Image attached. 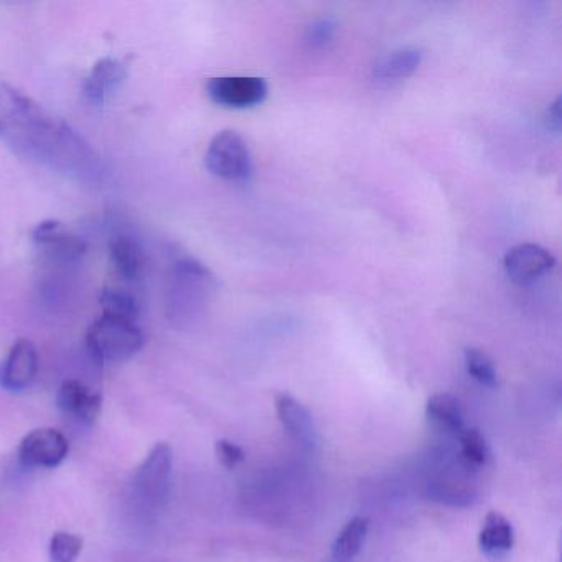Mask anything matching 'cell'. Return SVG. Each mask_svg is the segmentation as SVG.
Listing matches in <instances>:
<instances>
[{
  "instance_id": "6da1fadb",
  "label": "cell",
  "mask_w": 562,
  "mask_h": 562,
  "mask_svg": "<svg viewBox=\"0 0 562 562\" xmlns=\"http://www.w3.org/2000/svg\"><path fill=\"white\" fill-rule=\"evenodd\" d=\"M0 137L21 156L83 182H98L103 166L97 150L70 124L9 85H0Z\"/></svg>"
},
{
  "instance_id": "7a4b0ae2",
  "label": "cell",
  "mask_w": 562,
  "mask_h": 562,
  "mask_svg": "<svg viewBox=\"0 0 562 562\" xmlns=\"http://www.w3.org/2000/svg\"><path fill=\"white\" fill-rule=\"evenodd\" d=\"M215 289V276L206 266L190 256L176 259L167 285V317L176 327H190L205 314Z\"/></svg>"
},
{
  "instance_id": "3957f363",
  "label": "cell",
  "mask_w": 562,
  "mask_h": 562,
  "mask_svg": "<svg viewBox=\"0 0 562 562\" xmlns=\"http://www.w3.org/2000/svg\"><path fill=\"white\" fill-rule=\"evenodd\" d=\"M87 347L100 363H120L139 353L144 334L136 321L103 314L88 328Z\"/></svg>"
},
{
  "instance_id": "277c9868",
  "label": "cell",
  "mask_w": 562,
  "mask_h": 562,
  "mask_svg": "<svg viewBox=\"0 0 562 562\" xmlns=\"http://www.w3.org/2000/svg\"><path fill=\"white\" fill-rule=\"evenodd\" d=\"M473 476L475 473L463 467L457 452L439 453L437 467L427 480V496L440 505H473L479 496Z\"/></svg>"
},
{
  "instance_id": "5b68a950",
  "label": "cell",
  "mask_w": 562,
  "mask_h": 562,
  "mask_svg": "<svg viewBox=\"0 0 562 562\" xmlns=\"http://www.w3.org/2000/svg\"><path fill=\"white\" fill-rule=\"evenodd\" d=\"M205 166L220 179L243 182L252 173L251 150L236 131H222L206 149Z\"/></svg>"
},
{
  "instance_id": "8992f818",
  "label": "cell",
  "mask_w": 562,
  "mask_h": 562,
  "mask_svg": "<svg viewBox=\"0 0 562 562\" xmlns=\"http://www.w3.org/2000/svg\"><path fill=\"white\" fill-rule=\"evenodd\" d=\"M172 447L167 442H157L134 476V485L144 499L159 503L167 495L170 475H172Z\"/></svg>"
},
{
  "instance_id": "52a82bcc",
  "label": "cell",
  "mask_w": 562,
  "mask_h": 562,
  "mask_svg": "<svg viewBox=\"0 0 562 562\" xmlns=\"http://www.w3.org/2000/svg\"><path fill=\"white\" fill-rule=\"evenodd\" d=\"M70 443L55 429H35L22 439L19 459L31 469H55L67 459Z\"/></svg>"
},
{
  "instance_id": "ba28073f",
  "label": "cell",
  "mask_w": 562,
  "mask_h": 562,
  "mask_svg": "<svg viewBox=\"0 0 562 562\" xmlns=\"http://www.w3.org/2000/svg\"><path fill=\"white\" fill-rule=\"evenodd\" d=\"M210 100L223 108L246 110L258 106L268 97L262 78H213L206 85Z\"/></svg>"
},
{
  "instance_id": "9c48e42d",
  "label": "cell",
  "mask_w": 562,
  "mask_h": 562,
  "mask_svg": "<svg viewBox=\"0 0 562 562\" xmlns=\"http://www.w3.org/2000/svg\"><path fill=\"white\" fill-rule=\"evenodd\" d=\"M555 266V258L539 245H518L503 259L506 276L516 284H531L548 274Z\"/></svg>"
},
{
  "instance_id": "30bf717a",
  "label": "cell",
  "mask_w": 562,
  "mask_h": 562,
  "mask_svg": "<svg viewBox=\"0 0 562 562\" xmlns=\"http://www.w3.org/2000/svg\"><path fill=\"white\" fill-rule=\"evenodd\" d=\"M32 239L45 249L52 259L60 262H77L83 258L88 245L83 238L67 232L64 223L57 220H47L38 223L32 232Z\"/></svg>"
},
{
  "instance_id": "8fae6325",
  "label": "cell",
  "mask_w": 562,
  "mask_h": 562,
  "mask_svg": "<svg viewBox=\"0 0 562 562\" xmlns=\"http://www.w3.org/2000/svg\"><path fill=\"white\" fill-rule=\"evenodd\" d=\"M38 371V353L27 338L15 341L4 363L0 364V386L9 391H22L34 383Z\"/></svg>"
},
{
  "instance_id": "7c38bea8",
  "label": "cell",
  "mask_w": 562,
  "mask_h": 562,
  "mask_svg": "<svg viewBox=\"0 0 562 562\" xmlns=\"http://www.w3.org/2000/svg\"><path fill=\"white\" fill-rule=\"evenodd\" d=\"M274 404L278 419L289 436L304 449L314 450L318 442V434L311 411L289 393H279Z\"/></svg>"
},
{
  "instance_id": "4fadbf2b",
  "label": "cell",
  "mask_w": 562,
  "mask_h": 562,
  "mask_svg": "<svg viewBox=\"0 0 562 562\" xmlns=\"http://www.w3.org/2000/svg\"><path fill=\"white\" fill-rule=\"evenodd\" d=\"M57 404L65 416L91 426L100 417L103 397L87 384L77 380H68L58 390Z\"/></svg>"
},
{
  "instance_id": "5bb4252c",
  "label": "cell",
  "mask_w": 562,
  "mask_h": 562,
  "mask_svg": "<svg viewBox=\"0 0 562 562\" xmlns=\"http://www.w3.org/2000/svg\"><path fill=\"white\" fill-rule=\"evenodd\" d=\"M127 78V68L116 58H103L94 65L83 85V94L93 106H104Z\"/></svg>"
},
{
  "instance_id": "9a60e30c",
  "label": "cell",
  "mask_w": 562,
  "mask_h": 562,
  "mask_svg": "<svg viewBox=\"0 0 562 562\" xmlns=\"http://www.w3.org/2000/svg\"><path fill=\"white\" fill-rule=\"evenodd\" d=\"M515 546V528L508 518L498 512H490L485 516L479 535V548L493 561L505 558Z\"/></svg>"
},
{
  "instance_id": "2e32d148",
  "label": "cell",
  "mask_w": 562,
  "mask_h": 562,
  "mask_svg": "<svg viewBox=\"0 0 562 562\" xmlns=\"http://www.w3.org/2000/svg\"><path fill=\"white\" fill-rule=\"evenodd\" d=\"M426 416L437 430L452 439H457L467 429L462 404L449 393L430 396L426 404Z\"/></svg>"
},
{
  "instance_id": "e0dca14e",
  "label": "cell",
  "mask_w": 562,
  "mask_h": 562,
  "mask_svg": "<svg viewBox=\"0 0 562 562\" xmlns=\"http://www.w3.org/2000/svg\"><path fill=\"white\" fill-rule=\"evenodd\" d=\"M110 256L114 269L120 278L127 282H136L143 278L144 272V251L134 236L127 233L114 235L110 241Z\"/></svg>"
},
{
  "instance_id": "ac0fdd59",
  "label": "cell",
  "mask_w": 562,
  "mask_h": 562,
  "mask_svg": "<svg viewBox=\"0 0 562 562\" xmlns=\"http://www.w3.org/2000/svg\"><path fill=\"white\" fill-rule=\"evenodd\" d=\"M423 61V50L416 47H403L381 57L373 68L378 81L406 80L416 74Z\"/></svg>"
},
{
  "instance_id": "d6986e66",
  "label": "cell",
  "mask_w": 562,
  "mask_h": 562,
  "mask_svg": "<svg viewBox=\"0 0 562 562\" xmlns=\"http://www.w3.org/2000/svg\"><path fill=\"white\" fill-rule=\"evenodd\" d=\"M370 531V519L363 516H355L341 528L331 546V559L334 562H351L367 541Z\"/></svg>"
},
{
  "instance_id": "ffe728a7",
  "label": "cell",
  "mask_w": 562,
  "mask_h": 562,
  "mask_svg": "<svg viewBox=\"0 0 562 562\" xmlns=\"http://www.w3.org/2000/svg\"><path fill=\"white\" fill-rule=\"evenodd\" d=\"M456 440L457 457L470 472H480L483 467L488 465L492 450H490V443L486 442L485 436L479 429L467 427Z\"/></svg>"
},
{
  "instance_id": "44dd1931",
  "label": "cell",
  "mask_w": 562,
  "mask_h": 562,
  "mask_svg": "<svg viewBox=\"0 0 562 562\" xmlns=\"http://www.w3.org/2000/svg\"><path fill=\"white\" fill-rule=\"evenodd\" d=\"M463 364H465L467 373L472 380L485 387H495L498 384V374H496L495 364L492 358L485 351L479 348H465L463 351Z\"/></svg>"
},
{
  "instance_id": "7402d4cb",
  "label": "cell",
  "mask_w": 562,
  "mask_h": 562,
  "mask_svg": "<svg viewBox=\"0 0 562 562\" xmlns=\"http://www.w3.org/2000/svg\"><path fill=\"white\" fill-rule=\"evenodd\" d=\"M100 304L103 307V314L136 322L139 317V302L130 292L120 291V289H104L101 292Z\"/></svg>"
},
{
  "instance_id": "603a6c76",
  "label": "cell",
  "mask_w": 562,
  "mask_h": 562,
  "mask_svg": "<svg viewBox=\"0 0 562 562\" xmlns=\"http://www.w3.org/2000/svg\"><path fill=\"white\" fill-rule=\"evenodd\" d=\"M83 549L80 536L71 532H57L50 541L52 562H75Z\"/></svg>"
},
{
  "instance_id": "cb8c5ba5",
  "label": "cell",
  "mask_w": 562,
  "mask_h": 562,
  "mask_svg": "<svg viewBox=\"0 0 562 562\" xmlns=\"http://www.w3.org/2000/svg\"><path fill=\"white\" fill-rule=\"evenodd\" d=\"M337 32V22L334 19H321V21L314 22L307 31V42L311 47H324V45L330 44L331 38L335 37Z\"/></svg>"
},
{
  "instance_id": "d4e9b609",
  "label": "cell",
  "mask_w": 562,
  "mask_h": 562,
  "mask_svg": "<svg viewBox=\"0 0 562 562\" xmlns=\"http://www.w3.org/2000/svg\"><path fill=\"white\" fill-rule=\"evenodd\" d=\"M215 452L220 463L225 469H236L245 460V452H243L241 447L228 439L216 440Z\"/></svg>"
},
{
  "instance_id": "484cf974",
  "label": "cell",
  "mask_w": 562,
  "mask_h": 562,
  "mask_svg": "<svg viewBox=\"0 0 562 562\" xmlns=\"http://www.w3.org/2000/svg\"><path fill=\"white\" fill-rule=\"evenodd\" d=\"M546 130L559 134L561 131V97L555 98L554 103L549 104L544 113Z\"/></svg>"
}]
</instances>
